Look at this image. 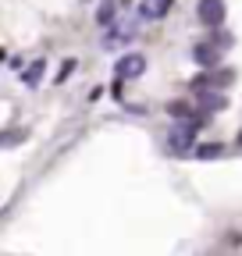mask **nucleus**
I'll return each instance as SVG.
<instances>
[{"label": "nucleus", "mask_w": 242, "mask_h": 256, "mask_svg": "<svg viewBox=\"0 0 242 256\" xmlns=\"http://www.w3.org/2000/svg\"><path fill=\"white\" fill-rule=\"evenodd\" d=\"M192 153H196L200 160H214V156H221V153H224V142H200Z\"/></svg>", "instance_id": "f8f14e48"}, {"label": "nucleus", "mask_w": 242, "mask_h": 256, "mask_svg": "<svg viewBox=\"0 0 242 256\" xmlns=\"http://www.w3.org/2000/svg\"><path fill=\"white\" fill-rule=\"evenodd\" d=\"M72 72H75V60H64V64H60V75H57V82H64Z\"/></svg>", "instance_id": "ddd939ff"}, {"label": "nucleus", "mask_w": 242, "mask_h": 256, "mask_svg": "<svg viewBox=\"0 0 242 256\" xmlns=\"http://www.w3.org/2000/svg\"><path fill=\"white\" fill-rule=\"evenodd\" d=\"M174 8V0H142L139 4V22H160Z\"/></svg>", "instance_id": "20e7f679"}, {"label": "nucleus", "mask_w": 242, "mask_h": 256, "mask_svg": "<svg viewBox=\"0 0 242 256\" xmlns=\"http://www.w3.org/2000/svg\"><path fill=\"white\" fill-rule=\"evenodd\" d=\"M168 114H171V118H178V121H196V114H192V107H189L186 100L168 104Z\"/></svg>", "instance_id": "9b49d317"}, {"label": "nucleus", "mask_w": 242, "mask_h": 256, "mask_svg": "<svg viewBox=\"0 0 242 256\" xmlns=\"http://www.w3.org/2000/svg\"><path fill=\"white\" fill-rule=\"evenodd\" d=\"M214 86H232V72H206V75H196L192 78V92L214 89Z\"/></svg>", "instance_id": "39448f33"}, {"label": "nucleus", "mask_w": 242, "mask_h": 256, "mask_svg": "<svg viewBox=\"0 0 242 256\" xmlns=\"http://www.w3.org/2000/svg\"><path fill=\"white\" fill-rule=\"evenodd\" d=\"M146 72V57L142 54H121L114 60V82H132V78H142Z\"/></svg>", "instance_id": "f03ea898"}, {"label": "nucleus", "mask_w": 242, "mask_h": 256, "mask_svg": "<svg viewBox=\"0 0 242 256\" xmlns=\"http://www.w3.org/2000/svg\"><path fill=\"white\" fill-rule=\"evenodd\" d=\"M43 72H46V60H43V57H36V60H32V64H28V68L22 72V82H25L28 89H36V86L43 82Z\"/></svg>", "instance_id": "6e6552de"}, {"label": "nucleus", "mask_w": 242, "mask_h": 256, "mask_svg": "<svg viewBox=\"0 0 242 256\" xmlns=\"http://www.w3.org/2000/svg\"><path fill=\"white\" fill-rule=\"evenodd\" d=\"M200 124H203V118L174 124L171 132H168V146H171V153H189V150H196L192 142H196V128H200Z\"/></svg>", "instance_id": "f257e3e1"}, {"label": "nucleus", "mask_w": 242, "mask_h": 256, "mask_svg": "<svg viewBox=\"0 0 242 256\" xmlns=\"http://www.w3.org/2000/svg\"><path fill=\"white\" fill-rule=\"evenodd\" d=\"M114 18H118V4H114V0H104L100 11H96V22H100L104 28H110V25H114Z\"/></svg>", "instance_id": "9d476101"}, {"label": "nucleus", "mask_w": 242, "mask_h": 256, "mask_svg": "<svg viewBox=\"0 0 242 256\" xmlns=\"http://www.w3.org/2000/svg\"><path fill=\"white\" fill-rule=\"evenodd\" d=\"M196 104H200L206 114H218V110L228 107V96H224V92H214V89H203V92H196Z\"/></svg>", "instance_id": "423d86ee"}, {"label": "nucleus", "mask_w": 242, "mask_h": 256, "mask_svg": "<svg viewBox=\"0 0 242 256\" xmlns=\"http://www.w3.org/2000/svg\"><path fill=\"white\" fill-rule=\"evenodd\" d=\"M224 14H228L224 0H196V18H200V25L218 28V25L224 22Z\"/></svg>", "instance_id": "7ed1b4c3"}, {"label": "nucleus", "mask_w": 242, "mask_h": 256, "mask_svg": "<svg viewBox=\"0 0 242 256\" xmlns=\"http://www.w3.org/2000/svg\"><path fill=\"white\" fill-rule=\"evenodd\" d=\"M128 36H132V25H118V22H114V25L107 28V36H104V43H107V46H118V43H125Z\"/></svg>", "instance_id": "1a4fd4ad"}, {"label": "nucleus", "mask_w": 242, "mask_h": 256, "mask_svg": "<svg viewBox=\"0 0 242 256\" xmlns=\"http://www.w3.org/2000/svg\"><path fill=\"white\" fill-rule=\"evenodd\" d=\"M192 60L200 64V68H218L221 54H218V46H214V43H200V46L192 50Z\"/></svg>", "instance_id": "0eeeda50"}]
</instances>
